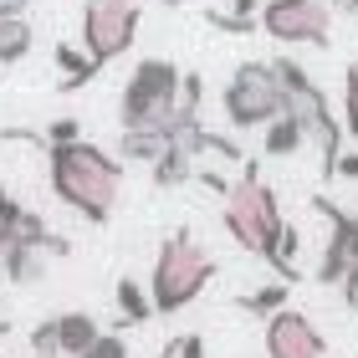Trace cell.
<instances>
[{
    "mask_svg": "<svg viewBox=\"0 0 358 358\" xmlns=\"http://www.w3.org/2000/svg\"><path fill=\"white\" fill-rule=\"evenodd\" d=\"M0 138L36 143V149L46 154V185H52V194L72 210L77 220H87V225H108L113 220L118 194H123V159H113L108 149H97V143H87V138L41 143V134H31V128H6Z\"/></svg>",
    "mask_w": 358,
    "mask_h": 358,
    "instance_id": "cell-1",
    "label": "cell"
},
{
    "mask_svg": "<svg viewBox=\"0 0 358 358\" xmlns=\"http://www.w3.org/2000/svg\"><path fill=\"white\" fill-rule=\"evenodd\" d=\"M220 225L246 256H256V262H266L276 271V246H282L287 220H282L276 189L262 179V164H256V159H246V164H241V179L220 194Z\"/></svg>",
    "mask_w": 358,
    "mask_h": 358,
    "instance_id": "cell-2",
    "label": "cell"
},
{
    "mask_svg": "<svg viewBox=\"0 0 358 358\" xmlns=\"http://www.w3.org/2000/svg\"><path fill=\"white\" fill-rule=\"evenodd\" d=\"M210 282H215V256H210L185 225L159 241V256H154V271H149V302H154L159 317L185 313Z\"/></svg>",
    "mask_w": 358,
    "mask_h": 358,
    "instance_id": "cell-3",
    "label": "cell"
},
{
    "mask_svg": "<svg viewBox=\"0 0 358 358\" xmlns=\"http://www.w3.org/2000/svg\"><path fill=\"white\" fill-rule=\"evenodd\" d=\"M276 67V83H282V113H292V118L302 123V134L307 143L322 154V179H333V164H338V154H343V123L333 118V108H328V92H322L313 83V72L302 67V62H292V57H276L271 62Z\"/></svg>",
    "mask_w": 358,
    "mask_h": 358,
    "instance_id": "cell-4",
    "label": "cell"
},
{
    "mask_svg": "<svg viewBox=\"0 0 358 358\" xmlns=\"http://www.w3.org/2000/svg\"><path fill=\"white\" fill-rule=\"evenodd\" d=\"M179 72L169 57H143L123 83L118 97V123L123 128H164L169 134V113H174V97H179Z\"/></svg>",
    "mask_w": 358,
    "mask_h": 358,
    "instance_id": "cell-5",
    "label": "cell"
},
{
    "mask_svg": "<svg viewBox=\"0 0 358 358\" xmlns=\"http://www.w3.org/2000/svg\"><path fill=\"white\" fill-rule=\"evenodd\" d=\"M220 108H225V123L236 134H256L266 128L276 113H282V83H276V67L271 62H241V67L225 77L220 87Z\"/></svg>",
    "mask_w": 358,
    "mask_h": 358,
    "instance_id": "cell-6",
    "label": "cell"
},
{
    "mask_svg": "<svg viewBox=\"0 0 358 358\" xmlns=\"http://www.w3.org/2000/svg\"><path fill=\"white\" fill-rule=\"evenodd\" d=\"M138 21H143L138 0H87L83 6V52H87V62L97 72H103L108 62L134 52Z\"/></svg>",
    "mask_w": 358,
    "mask_h": 358,
    "instance_id": "cell-7",
    "label": "cell"
},
{
    "mask_svg": "<svg viewBox=\"0 0 358 358\" xmlns=\"http://www.w3.org/2000/svg\"><path fill=\"white\" fill-rule=\"evenodd\" d=\"M256 31L282 46H328L333 41V6L328 0H262Z\"/></svg>",
    "mask_w": 358,
    "mask_h": 358,
    "instance_id": "cell-8",
    "label": "cell"
},
{
    "mask_svg": "<svg viewBox=\"0 0 358 358\" xmlns=\"http://www.w3.org/2000/svg\"><path fill=\"white\" fill-rule=\"evenodd\" d=\"M262 343H266V358H333L328 338L317 333V322L307 317V313H297L292 302L282 307V313L266 317Z\"/></svg>",
    "mask_w": 358,
    "mask_h": 358,
    "instance_id": "cell-9",
    "label": "cell"
},
{
    "mask_svg": "<svg viewBox=\"0 0 358 358\" xmlns=\"http://www.w3.org/2000/svg\"><path fill=\"white\" fill-rule=\"evenodd\" d=\"M0 276H6L10 287H36L46 276V251L26 246V241H6V251H0Z\"/></svg>",
    "mask_w": 358,
    "mask_h": 358,
    "instance_id": "cell-10",
    "label": "cell"
},
{
    "mask_svg": "<svg viewBox=\"0 0 358 358\" xmlns=\"http://www.w3.org/2000/svg\"><path fill=\"white\" fill-rule=\"evenodd\" d=\"M164 149H169L164 128H123L118 134V159L123 164H154Z\"/></svg>",
    "mask_w": 358,
    "mask_h": 358,
    "instance_id": "cell-11",
    "label": "cell"
},
{
    "mask_svg": "<svg viewBox=\"0 0 358 358\" xmlns=\"http://www.w3.org/2000/svg\"><path fill=\"white\" fill-rule=\"evenodd\" d=\"M36 52V26L26 15H0V67H15Z\"/></svg>",
    "mask_w": 358,
    "mask_h": 358,
    "instance_id": "cell-12",
    "label": "cell"
},
{
    "mask_svg": "<svg viewBox=\"0 0 358 358\" xmlns=\"http://www.w3.org/2000/svg\"><path fill=\"white\" fill-rule=\"evenodd\" d=\"M52 322H57V348L67 353V358L87 353V348H92V338L103 333V328H97V317H92V313H57Z\"/></svg>",
    "mask_w": 358,
    "mask_h": 358,
    "instance_id": "cell-13",
    "label": "cell"
},
{
    "mask_svg": "<svg viewBox=\"0 0 358 358\" xmlns=\"http://www.w3.org/2000/svg\"><path fill=\"white\" fill-rule=\"evenodd\" d=\"M307 143V134H302V123L292 118V113H276V118L262 128V154L266 159H292Z\"/></svg>",
    "mask_w": 358,
    "mask_h": 358,
    "instance_id": "cell-14",
    "label": "cell"
},
{
    "mask_svg": "<svg viewBox=\"0 0 358 358\" xmlns=\"http://www.w3.org/2000/svg\"><path fill=\"white\" fill-rule=\"evenodd\" d=\"M194 169H200V164H194L185 149H174V143H169V149L149 164V174H154V185H159V189H179V185H189Z\"/></svg>",
    "mask_w": 358,
    "mask_h": 358,
    "instance_id": "cell-15",
    "label": "cell"
},
{
    "mask_svg": "<svg viewBox=\"0 0 358 358\" xmlns=\"http://www.w3.org/2000/svg\"><path fill=\"white\" fill-rule=\"evenodd\" d=\"M154 317V302H149V287L134 282V276H118V322L123 328H138V322Z\"/></svg>",
    "mask_w": 358,
    "mask_h": 358,
    "instance_id": "cell-16",
    "label": "cell"
},
{
    "mask_svg": "<svg viewBox=\"0 0 358 358\" xmlns=\"http://www.w3.org/2000/svg\"><path fill=\"white\" fill-rule=\"evenodd\" d=\"M57 67H62L57 92H83L92 77H97V67L87 62V52H77V46H67V41H57Z\"/></svg>",
    "mask_w": 358,
    "mask_h": 358,
    "instance_id": "cell-17",
    "label": "cell"
},
{
    "mask_svg": "<svg viewBox=\"0 0 358 358\" xmlns=\"http://www.w3.org/2000/svg\"><path fill=\"white\" fill-rule=\"evenodd\" d=\"M241 313H256V317H271V313H282L287 307V282H266V287H256L246 292V297H236Z\"/></svg>",
    "mask_w": 358,
    "mask_h": 358,
    "instance_id": "cell-18",
    "label": "cell"
},
{
    "mask_svg": "<svg viewBox=\"0 0 358 358\" xmlns=\"http://www.w3.org/2000/svg\"><path fill=\"white\" fill-rule=\"evenodd\" d=\"M343 138H358V52L343 72Z\"/></svg>",
    "mask_w": 358,
    "mask_h": 358,
    "instance_id": "cell-19",
    "label": "cell"
},
{
    "mask_svg": "<svg viewBox=\"0 0 358 358\" xmlns=\"http://www.w3.org/2000/svg\"><path fill=\"white\" fill-rule=\"evenodd\" d=\"M62 348H57V322L46 317V322H36L31 328V358H57Z\"/></svg>",
    "mask_w": 358,
    "mask_h": 358,
    "instance_id": "cell-20",
    "label": "cell"
},
{
    "mask_svg": "<svg viewBox=\"0 0 358 358\" xmlns=\"http://www.w3.org/2000/svg\"><path fill=\"white\" fill-rule=\"evenodd\" d=\"M77 358H128V343H123V333H97L92 348L77 353Z\"/></svg>",
    "mask_w": 358,
    "mask_h": 358,
    "instance_id": "cell-21",
    "label": "cell"
},
{
    "mask_svg": "<svg viewBox=\"0 0 358 358\" xmlns=\"http://www.w3.org/2000/svg\"><path fill=\"white\" fill-rule=\"evenodd\" d=\"M72 138H83V123L77 118H57V123H46V134H41V143H72Z\"/></svg>",
    "mask_w": 358,
    "mask_h": 358,
    "instance_id": "cell-22",
    "label": "cell"
},
{
    "mask_svg": "<svg viewBox=\"0 0 358 358\" xmlns=\"http://www.w3.org/2000/svg\"><path fill=\"white\" fill-rule=\"evenodd\" d=\"M164 353H169V358H210V353H205V338H200V333H185V338H174V343H169Z\"/></svg>",
    "mask_w": 358,
    "mask_h": 358,
    "instance_id": "cell-23",
    "label": "cell"
},
{
    "mask_svg": "<svg viewBox=\"0 0 358 358\" xmlns=\"http://www.w3.org/2000/svg\"><path fill=\"white\" fill-rule=\"evenodd\" d=\"M333 179H358V149H343V154H338Z\"/></svg>",
    "mask_w": 358,
    "mask_h": 358,
    "instance_id": "cell-24",
    "label": "cell"
},
{
    "mask_svg": "<svg viewBox=\"0 0 358 358\" xmlns=\"http://www.w3.org/2000/svg\"><path fill=\"white\" fill-rule=\"evenodd\" d=\"M338 292H343V302H348L353 313H358V266H348V271H343V282H338Z\"/></svg>",
    "mask_w": 358,
    "mask_h": 358,
    "instance_id": "cell-25",
    "label": "cell"
},
{
    "mask_svg": "<svg viewBox=\"0 0 358 358\" xmlns=\"http://www.w3.org/2000/svg\"><path fill=\"white\" fill-rule=\"evenodd\" d=\"M256 10H262V0H231V15L241 21H256Z\"/></svg>",
    "mask_w": 358,
    "mask_h": 358,
    "instance_id": "cell-26",
    "label": "cell"
},
{
    "mask_svg": "<svg viewBox=\"0 0 358 358\" xmlns=\"http://www.w3.org/2000/svg\"><path fill=\"white\" fill-rule=\"evenodd\" d=\"M31 0H0V15H26Z\"/></svg>",
    "mask_w": 358,
    "mask_h": 358,
    "instance_id": "cell-27",
    "label": "cell"
},
{
    "mask_svg": "<svg viewBox=\"0 0 358 358\" xmlns=\"http://www.w3.org/2000/svg\"><path fill=\"white\" fill-rule=\"evenodd\" d=\"M159 6H185V0H159Z\"/></svg>",
    "mask_w": 358,
    "mask_h": 358,
    "instance_id": "cell-28",
    "label": "cell"
},
{
    "mask_svg": "<svg viewBox=\"0 0 358 358\" xmlns=\"http://www.w3.org/2000/svg\"><path fill=\"white\" fill-rule=\"evenodd\" d=\"M6 241H10V236H6V231H0V251H6Z\"/></svg>",
    "mask_w": 358,
    "mask_h": 358,
    "instance_id": "cell-29",
    "label": "cell"
},
{
    "mask_svg": "<svg viewBox=\"0 0 358 358\" xmlns=\"http://www.w3.org/2000/svg\"><path fill=\"white\" fill-rule=\"evenodd\" d=\"M353 231H358V210H353Z\"/></svg>",
    "mask_w": 358,
    "mask_h": 358,
    "instance_id": "cell-30",
    "label": "cell"
},
{
    "mask_svg": "<svg viewBox=\"0 0 358 358\" xmlns=\"http://www.w3.org/2000/svg\"><path fill=\"white\" fill-rule=\"evenodd\" d=\"M0 77H6V67H0Z\"/></svg>",
    "mask_w": 358,
    "mask_h": 358,
    "instance_id": "cell-31",
    "label": "cell"
},
{
    "mask_svg": "<svg viewBox=\"0 0 358 358\" xmlns=\"http://www.w3.org/2000/svg\"><path fill=\"white\" fill-rule=\"evenodd\" d=\"M164 358H169V353H164Z\"/></svg>",
    "mask_w": 358,
    "mask_h": 358,
    "instance_id": "cell-32",
    "label": "cell"
},
{
    "mask_svg": "<svg viewBox=\"0 0 358 358\" xmlns=\"http://www.w3.org/2000/svg\"><path fill=\"white\" fill-rule=\"evenodd\" d=\"M353 266H358V262H353Z\"/></svg>",
    "mask_w": 358,
    "mask_h": 358,
    "instance_id": "cell-33",
    "label": "cell"
}]
</instances>
